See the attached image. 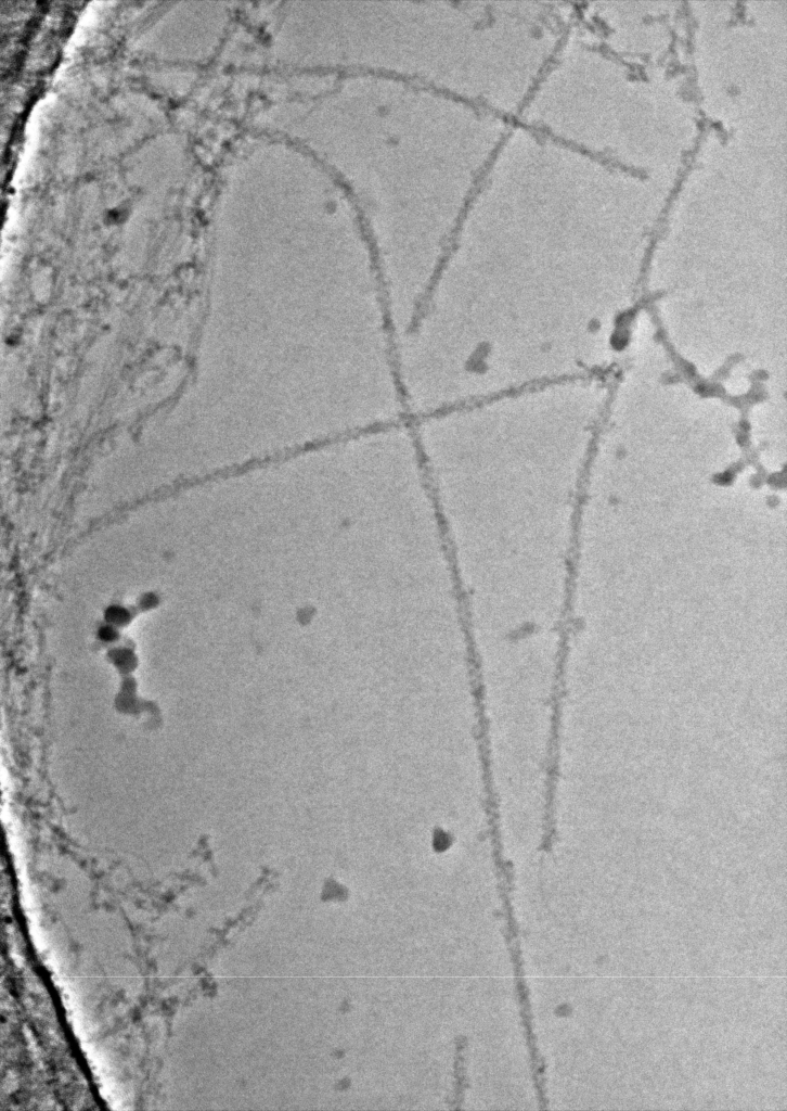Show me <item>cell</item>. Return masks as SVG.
I'll list each match as a JSON object with an SVG mask.
<instances>
[{"instance_id":"6da1fadb","label":"cell","mask_w":787,"mask_h":1111,"mask_svg":"<svg viewBox=\"0 0 787 1111\" xmlns=\"http://www.w3.org/2000/svg\"><path fill=\"white\" fill-rule=\"evenodd\" d=\"M344 164L327 168L364 228L384 240L448 251L515 122L393 77L350 73Z\"/></svg>"},{"instance_id":"7a4b0ae2","label":"cell","mask_w":787,"mask_h":1111,"mask_svg":"<svg viewBox=\"0 0 787 1111\" xmlns=\"http://www.w3.org/2000/svg\"><path fill=\"white\" fill-rule=\"evenodd\" d=\"M470 642L524 651L551 629L550 483L524 434L442 436L424 469Z\"/></svg>"},{"instance_id":"3957f363","label":"cell","mask_w":787,"mask_h":1111,"mask_svg":"<svg viewBox=\"0 0 787 1111\" xmlns=\"http://www.w3.org/2000/svg\"><path fill=\"white\" fill-rule=\"evenodd\" d=\"M335 36L347 72L420 85L516 122L562 40L533 2L345 3Z\"/></svg>"},{"instance_id":"277c9868","label":"cell","mask_w":787,"mask_h":1111,"mask_svg":"<svg viewBox=\"0 0 787 1111\" xmlns=\"http://www.w3.org/2000/svg\"><path fill=\"white\" fill-rule=\"evenodd\" d=\"M338 4H340V3H338ZM338 4H336V7H335V10H334V9H333V7H332V4H331V3H328V7H330V8H328V10L331 11V13H332V14H333V15H334L335 17H336L335 13L337 12V10H336V9H337ZM336 18H337V17H336ZM330 37H331V36H330ZM330 40H331V39H330ZM330 46H331V44H330ZM328 54H330V55H328V56H327V58H326V59H325V60L323 61V64H324V66H325V67H334V68H337V67H336V65H335V64H334V62H333V59H332V55H331V50H330Z\"/></svg>"}]
</instances>
